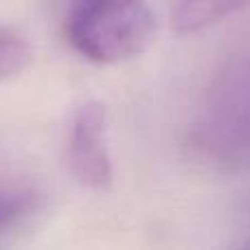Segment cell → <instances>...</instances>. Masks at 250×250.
<instances>
[{"mask_svg":"<svg viewBox=\"0 0 250 250\" xmlns=\"http://www.w3.org/2000/svg\"><path fill=\"white\" fill-rule=\"evenodd\" d=\"M108 112L101 101H86L75 112L68 138V167L90 189H105L112 182V160L105 145Z\"/></svg>","mask_w":250,"mask_h":250,"instance_id":"obj_3","label":"cell"},{"mask_svg":"<svg viewBox=\"0 0 250 250\" xmlns=\"http://www.w3.org/2000/svg\"><path fill=\"white\" fill-rule=\"evenodd\" d=\"M250 7V0H178L171 24L178 33H195Z\"/></svg>","mask_w":250,"mask_h":250,"instance_id":"obj_4","label":"cell"},{"mask_svg":"<svg viewBox=\"0 0 250 250\" xmlns=\"http://www.w3.org/2000/svg\"><path fill=\"white\" fill-rule=\"evenodd\" d=\"M195 145L222 167L250 165V51L217 77L195 125Z\"/></svg>","mask_w":250,"mask_h":250,"instance_id":"obj_2","label":"cell"},{"mask_svg":"<svg viewBox=\"0 0 250 250\" xmlns=\"http://www.w3.org/2000/svg\"><path fill=\"white\" fill-rule=\"evenodd\" d=\"M31 64V46L16 33L0 31V83L18 77Z\"/></svg>","mask_w":250,"mask_h":250,"instance_id":"obj_5","label":"cell"},{"mask_svg":"<svg viewBox=\"0 0 250 250\" xmlns=\"http://www.w3.org/2000/svg\"><path fill=\"white\" fill-rule=\"evenodd\" d=\"M33 208L35 195L31 191H0V233L26 220Z\"/></svg>","mask_w":250,"mask_h":250,"instance_id":"obj_6","label":"cell"},{"mask_svg":"<svg viewBox=\"0 0 250 250\" xmlns=\"http://www.w3.org/2000/svg\"><path fill=\"white\" fill-rule=\"evenodd\" d=\"M248 250H250V248H248Z\"/></svg>","mask_w":250,"mask_h":250,"instance_id":"obj_7","label":"cell"},{"mask_svg":"<svg viewBox=\"0 0 250 250\" xmlns=\"http://www.w3.org/2000/svg\"><path fill=\"white\" fill-rule=\"evenodd\" d=\"M156 33L145 0H77L66 20V38L95 64H121L141 55Z\"/></svg>","mask_w":250,"mask_h":250,"instance_id":"obj_1","label":"cell"}]
</instances>
